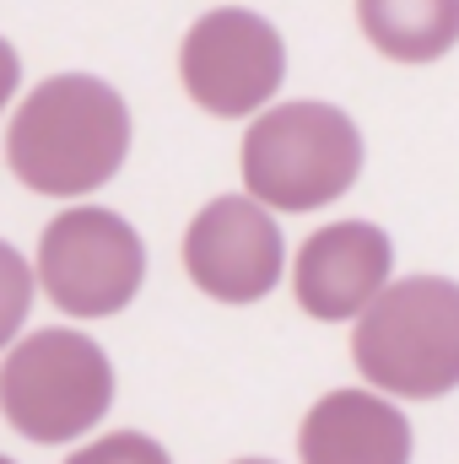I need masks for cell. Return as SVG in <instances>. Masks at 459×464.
Here are the masks:
<instances>
[{"label":"cell","mask_w":459,"mask_h":464,"mask_svg":"<svg viewBox=\"0 0 459 464\" xmlns=\"http://www.w3.org/2000/svg\"><path fill=\"white\" fill-rule=\"evenodd\" d=\"M130 157V109L103 76H49L5 124V162L38 195H93Z\"/></svg>","instance_id":"1"},{"label":"cell","mask_w":459,"mask_h":464,"mask_svg":"<svg viewBox=\"0 0 459 464\" xmlns=\"http://www.w3.org/2000/svg\"><path fill=\"white\" fill-rule=\"evenodd\" d=\"M351 362L389 400H444L459 389V281H389L378 303L356 319Z\"/></svg>","instance_id":"2"},{"label":"cell","mask_w":459,"mask_h":464,"mask_svg":"<svg viewBox=\"0 0 459 464\" xmlns=\"http://www.w3.org/2000/svg\"><path fill=\"white\" fill-rule=\"evenodd\" d=\"M362 173V130L336 103L259 109L243 135V184L270 211H319Z\"/></svg>","instance_id":"3"},{"label":"cell","mask_w":459,"mask_h":464,"mask_svg":"<svg viewBox=\"0 0 459 464\" xmlns=\"http://www.w3.org/2000/svg\"><path fill=\"white\" fill-rule=\"evenodd\" d=\"M114 405L109 351L82 330H38L5 351L0 411L27 443H76Z\"/></svg>","instance_id":"4"},{"label":"cell","mask_w":459,"mask_h":464,"mask_svg":"<svg viewBox=\"0 0 459 464\" xmlns=\"http://www.w3.org/2000/svg\"><path fill=\"white\" fill-rule=\"evenodd\" d=\"M146 281V243L119 211L71 206L38 237V286L71 319H114Z\"/></svg>","instance_id":"5"},{"label":"cell","mask_w":459,"mask_h":464,"mask_svg":"<svg viewBox=\"0 0 459 464\" xmlns=\"http://www.w3.org/2000/svg\"><path fill=\"white\" fill-rule=\"evenodd\" d=\"M179 76H184V92L195 98V109L217 119H249L281 92L287 44L259 11L222 5V11H206L184 33Z\"/></svg>","instance_id":"6"},{"label":"cell","mask_w":459,"mask_h":464,"mask_svg":"<svg viewBox=\"0 0 459 464\" xmlns=\"http://www.w3.org/2000/svg\"><path fill=\"white\" fill-rule=\"evenodd\" d=\"M281 227L265 200L254 195H217L184 232V270L217 303H259L281 281Z\"/></svg>","instance_id":"7"},{"label":"cell","mask_w":459,"mask_h":464,"mask_svg":"<svg viewBox=\"0 0 459 464\" xmlns=\"http://www.w3.org/2000/svg\"><path fill=\"white\" fill-rule=\"evenodd\" d=\"M389 270H395V243L384 227L330 222L298 248L292 292H298L303 314L341 324V319H362L378 303V292L389 286Z\"/></svg>","instance_id":"8"},{"label":"cell","mask_w":459,"mask_h":464,"mask_svg":"<svg viewBox=\"0 0 459 464\" xmlns=\"http://www.w3.org/2000/svg\"><path fill=\"white\" fill-rule=\"evenodd\" d=\"M298 454L303 464H411V421L384 394L336 389L303 416Z\"/></svg>","instance_id":"9"},{"label":"cell","mask_w":459,"mask_h":464,"mask_svg":"<svg viewBox=\"0 0 459 464\" xmlns=\"http://www.w3.org/2000/svg\"><path fill=\"white\" fill-rule=\"evenodd\" d=\"M356 22L395 65H433L459 44V0H356Z\"/></svg>","instance_id":"10"},{"label":"cell","mask_w":459,"mask_h":464,"mask_svg":"<svg viewBox=\"0 0 459 464\" xmlns=\"http://www.w3.org/2000/svg\"><path fill=\"white\" fill-rule=\"evenodd\" d=\"M65 464H173L162 443H151L146 432H109L87 449H76Z\"/></svg>","instance_id":"11"},{"label":"cell","mask_w":459,"mask_h":464,"mask_svg":"<svg viewBox=\"0 0 459 464\" xmlns=\"http://www.w3.org/2000/svg\"><path fill=\"white\" fill-rule=\"evenodd\" d=\"M238 464H270V459H238Z\"/></svg>","instance_id":"12"}]
</instances>
